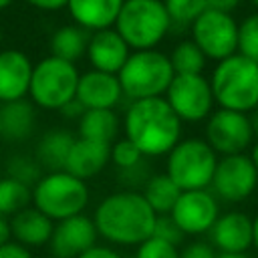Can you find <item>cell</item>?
<instances>
[{"instance_id":"obj_15","label":"cell","mask_w":258,"mask_h":258,"mask_svg":"<svg viewBox=\"0 0 258 258\" xmlns=\"http://www.w3.org/2000/svg\"><path fill=\"white\" fill-rule=\"evenodd\" d=\"M252 216L242 210H230L218 216L210 230V244L216 252L246 254L252 248Z\"/></svg>"},{"instance_id":"obj_8","label":"cell","mask_w":258,"mask_h":258,"mask_svg":"<svg viewBox=\"0 0 258 258\" xmlns=\"http://www.w3.org/2000/svg\"><path fill=\"white\" fill-rule=\"evenodd\" d=\"M34 208L50 220L77 216L89 204V187L83 179L67 171H48L32 187Z\"/></svg>"},{"instance_id":"obj_30","label":"cell","mask_w":258,"mask_h":258,"mask_svg":"<svg viewBox=\"0 0 258 258\" xmlns=\"http://www.w3.org/2000/svg\"><path fill=\"white\" fill-rule=\"evenodd\" d=\"M6 177H12L26 187H34L42 177V167L36 159L26 155H14L6 161Z\"/></svg>"},{"instance_id":"obj_51","label":"cell","mask_w":258,"mask_h":258,"mask_svg":"<svg viewBox=\"0 0 258 258\" xmlns=\"http://www.w3.org/2000/svg\"><path fill=\"white\" fill-rule=\"evenodd\" d=\"M52 258H58V256H52Z\"/></svg>"},{"instance_id":"obj_42","label":"cell","mask_w":258,"mask_h":258,"mask_svg":"<svg viewBox=\"0 0 258 258\" xmlns=\"http://www.w3.org/2000/svg\"><path fill=\"white\" fill-rule=\"evenodd\" d=\"M10 236H12V232H10V222L4 220V218H0V246L8 244V242H10Z\"/></svg>"},{"instance_id":"obj_41","label":"cell","mask_w":258,"mask_h":258,"mask_svg":"<svg viewBox=\"0 0 258 258\" xmlns=\"http://www.w3.org/2000/svg\"><path fill=\"white\" fill-rule=\"evenodd\" d=\"M87 109L77 101V99H73V101H69L62 109H60V113L64 115V117H69V119H81V115L85 113Z\"/></svg>"},{"instance_id":"obj_7","label":"cell","mask_w":258,"mask_h":258,"mask_svg":"<svg viewBox=\"0 0 258 258\" xmlns=\"http://www.w3.org/2000/svg\"><path fill=\"white\" fill-rule=\"evenodd\" d=\"M79 77L81 75L73 62L56 58L52 54L44 56L32 69L28 95L36 107L60 111L69 101L75 99Z\"/></svg>"},{"instance_id":"obj_23","label":"cell","mask_w":258,"mask_h":258,"mask_svg":"<svg viewBox=\"0 0 258 258\" xmlns=\"http://www.w3.org/2000/svg\"><path fill=\"white\" fill-rule=\"evenodd\" d=\"M75 139L77 137L69 129H50L40 137V141L36 145V157L34 159L40 163L42 169L64 171L67 157L73 149Z\"/></svg>"},{"instance_id":"obj_39","label":"cell","mask_w":258,"mask_h":258,"mask_svg":"<svg viewBox=\"0 0 258 258\" xmlns=\"http://www.w3.org/2000/svg\"><path fill=\"white\" fill-rule=\"evenodd\" d=\"M30 6L38 8V10H48V12H54V10H60L67 6L69 0H26Z\"/></svg>"},{"instance_id":"obj_20","label":"cell","mask_w":258,"mask_h":258,"mask_svg":"<svg viewBox=\"0 0 258 258\" xmlns=\"http://www.w3.org/2000/svg\"><path fill=\"white\" fill-rule=\"evenodd\" d=\"M123 2L125 0H69L67 8L81 28L97 32L115 24Z\"/></svg>"},{"instance_id":"obj_46","label":"cell","mask_w":258,"mask_h":258,"mask_svg":"<svg viewBox=\"0 0 258 258\" xmlns=\"http://www.w3.org/2000/svg\"><path fill=\"white\" fill-rule=\"evenodd\" d=\"M254 115H252V123H254V129H256V133H258V107L252 111Z\"/></svg>"},{"instance_id":"obj_47","label":"cell","mask_w":258,"mask_h":258,"mask_svg":"<svg viewBox=\"0 0 258 258\" xmlns=\"http://www.w3.org/2000/svg\"><path fill=\"white\" fill-rule=\"evenodd\" d=\"M14 0H0V10H4V8H8L10 4H12Z\"/></svg>"},{"instance_id":"obj_24","label":"cell","mask_w":258,"mask_h":258,"mask_svg":"<svg viewBox=\"0 0 258 258\" xmlns=\"http://www.w3.org/2000/svg\"><path fill=\"white\" fill-rule=\"evenodd\" d=\"M119 133V117L113 109H87L79 119V137L111 145Z\"/></svg>"},{"instance_id":"obj_5","label":"cell","mask_w":258,"mask_h":258,"mask_svg":"<svg viewBox=\"0 0 258 258\" xmlns=\"http://www.w3.org/2000/svg\"><path fill=\"white\" fill-rule=\"evenodd\" d=\"M169 56L159 50H137L129 54L121 71L117 73L121 91L131 101L163 97L173 81Z\"/></svg>"},{"instance_id":"obj_26","label":"cell","mask_w":258,"mask_h":258,"mask_svg":"<svg viewBox=\"0 0 258 258\" xmlns=\"http://www.w3.org/2000/svg\"><path fill=\"white\" fill-rule=\"evenodd\" d=\"M141 194H143L145 202L151 206V210L157 216H161V214H169L173 210L181 189L169 179L167 173H155V175H149Z\"/></svg>"},{"instance_id":"obj_48","label":"cell","mask_w":258,"mask_h":258,"mask_svg":"<svg viewBox=\"0 0 258 258\" xmlns=\"http://www.w3.org/2000/svg\"><path fill=\"white\" fill-rule=\"evenodd\" d=\"M250 4H252V6H254V10L258 12V0H250Z\"/></svg>"},{"instance_id":"obj_21","label":"cell","mask_w":258,"mask_h":258,"mask_svg":"<svg viewBox=\"0 0 258 258\" xmlns=\"http://www.w3.org/2000/svg\"><path fill=\"white\" fill-rule=\"evenodd\" d=\"M54 224L36 208H24L10 218V232L22 246H42L50 242Z\"/></svg>"},{"instance_id":"obj_36","label":"cell","mask_w":258,"mask_h":258,"mask_svg":"<svg viewBox=\"0 0 258 258\" xmlns=\"http://www.w3.org/2000/svg\"><path fill=\"white\" fill-rule=\"evenodd\" d=\"M218 252L210 242L204 240H196L183 246V250L179 252V258H216Z\"/></svg>"},{"instance_id":"obj_4","label":"cell","mask_w":258,"mask_h":258,"mask_svg":"<svg viewBox=\"0 0 258 258\" xmlns=\"http://www.w3.org/2000/svg\"><path fill=\"white\" fill-rule=\"evenodd\" d=\"M115 30L129 48L151 50L171 30L163 0H125L115 20Z\"/></svg>"},{"instance_id":"obj_34","label":"cell","mask_w":258,"mask_h":258,"mask_svg":"<svg viewBox=\"0 0 258 258\" xmlns=\"http://www.w3.org/2000/svg\"><path fill=\"white\" fill-rule=\"evenodd\" d=\"M153 236L159 238V240H165V242H169V244H173V246H177V244L183 242V236H185V234L177 228V224L171 220L169 214H161V216L155 218Z\"/></svg>"},{"instance_id":"obj_12","label":"cell","mask_w":258,"mask_h":258,"mask_svg":"<svg viewBox=\"0 0 258 258\" xmlns=\"http://www.w3.org/2000/svg\"><path fill=\"white\" fill-rule=\"evenodd\" d=\"M210 187L220 202L242 204L258 187V169L248 153L224 155L218 159Z\"/></svg>"},{"instance_id":"obj_18","label":"cell","mask_w":258,"mask_h":258,"mask_svg":"<svg viewBox=\"0 0 258 258\" xmlns=\"http://www.w3.org/2000/svg\"><path fill=\"white\" fill-rule=\"evenodd\" d=\"M87 56L95 71L117 75L129 58V46L115 28L97 30L87 44Z\"/></svg>"},{"instance_id":"obj_1","label":"cell","mask_w":258,"mask_h":258,"mask_svg":"<svg viewBox=\"0 0 258 258\" xmlns=\"http://www.w3.org/2000/svg\"><path fill=\"white\" fill-rule=\"evenodd\" d=\"M157 214L145 202L141 191L123 189L101 200L95 210L97 232L113 244L133 246L153 236Z\"/></svg>"},{"instance_id":"obj_3","label":"cell","mask_w":258,"mask_h":258,"mask_svg":"<svg viewBox=\"0 0 258 258\" xmlns=\"http://www.w3.org/2000/svg\"><path fill=\"white\" fill-rule=\"evenodd\" d=\"M210 87L220 109L252 113L258 107V62L236 52L216 62Z\"/></svg>"},{"instance_id":"obj_31","label":"cell","mask_w":258,"mask_h":258,"mask_svg":"<svg viewBox=\"0 0 258 258\" xmlns=\"http://www.w3.org/2000/svg\"><path fill=\"white\" fill-rule=\"evenodd\" d=\"M238 54L258 62V12L246 14L238 22Z\"/></svg>"},{"instance_id":"obj_16","label":"cell","mask_w":258,"mask_h":258,"mask_svg":"<svg viewBox=\"0 0 258 258\" xmlns=\"http://www.w3.org/2000/svg\"><path fill=\"white\" fill-rule=\"evenodd\" d=\"M123 97L117 75L103 71H87L79 77L75 99L85 109H113Z\"/></svg>"},{"instance_id":"obj_9","label":"cell","mask_w":258,"mask_h":258,"mask_svg":"<svg viewBox=\"0 0 258 258\" xmlns=\"http://www.w3.org/2000/svg\"><path fill=\"white\" fill-rule=\"evenodd\" d=\"M204 135L208 145L220 157H224V155L246 153L256 139V129L248 113H238L218 107L206 119Z\"/></svg>"},{"instance_id":"obj_28","label":"cell","mask_w":258,"mask_h":258,"mask_svg":"<svg viewBox=\"0 0 258 258\" xmlns=\"http://www.w3.org/2000/svg\"><path fill=\"white\" fill-rule=\"evenodd\" d=\"M30 200H32L30 187H26L24 183H20L12 177L0 179V218L18 214L20 210L28 208Z\"/></svg>"},{"instance_id":"obj_14","label":"cell","mask_w":258,"mask_h":258,"mask_svg":"<svg viewBox=\"0 0 258 258\" xmlns=\"http://www.w3.org/2000/svg\"><path fill=\"white\" fill-rule=\"evenodd\" d=\"M95 222L83 214L60 220L50 236V248L58 258H79L97 242Z\"/></svg>"},{"instance_id":"obj_27","label":"cell","mask_w":258,"mask_h":258,"mask_svg":"<svg viewBox=\"0 0 258 258\" xmlns=\"http://www.w3.org/2000/svg\"><path fill=\"white\" fill-rule=\"evenodd\" d=\"M169 62L175 75H202L208 58L191 38H185L173 46Z\"/></svg>"},{"instance_id":"obj_22","label":"cell","mask_w":258,"mask_h":258,"mask_svg":"<svg viewBox=\"0 0 258 258\" xmlns=\"http://www.w3.org/2000/svg\"><path fill=\"white\" fill-rule=\"evenodd\" d=\"M0 123H2V137L6 141H26L36 123V109L34 103L28 99H16L10 103H2L0 107Z\"/></svg>"},{"instance_id":"obj_50","label":"cell","mask_w":258,"mask_h":258,"mask_svg":"<svg viewBox=\"0 0 258 258\" xmlns=\"http://www.w3.org/2000/svg\"><path fill=\"white\" fill-rule=\"evenodd\" d=\"M0 42H2V30H0Z\"/></svg>"},{"instance_id":"obj_49","label":"cell","mask_w":258,"mask_h":258,"mask_svg":"<svg viewBox=\"0 0 258 258\" xmlns=\"http://www.w3.org/2000/svg\"><path fill=\"white\" fill-rule=\"evenodd\" d=\"M0 137H2V123H0Z\"/></svg>"},{"instance_id":"obj_19","label":"cell","mask_w":258,"mask_h":258,"mask_svg":"<svg viewBox=\"0 0 258 258\" xmlns=\"http://www.w3.org/2000/svg\"><path fill=\"white\" fill-rule=\"evenodd\" d=\"M111 159V145L107 143H97L91 139H75L73 149L67 157L64 171L79 177V179H89L105 169V165Z\"/></svg>"},{"instance_id":"obj_32","label":"cell","mask_w":258,"mask_h":258,"mask_svg":"<svg viewBox=\"0 0 258 258\" xmlns=\"http://www.w3.org/2000/svg\"><path fill=\"white\" fill-rule=\"evenodd\" d=\"M111 159L119 169H127V167L137 165L143 159V153L137 149V145L131 139L123 137L111 145Z\"/></svg>"},{"instance_id":"obj_33","label":"cell","mask_w":258,"mask_h":258,"mask_svg":"<svg viewBox=\"0 0 258 258\" xmlns=\"http://www.w3.org/2000/svg\"><path fill=\"white\" fill-rule=\"evenodd\" d=\"M135 258H179V252H177V246L151 236L149 240L139 244Z\"/></svg>"},{"instance_id":"obj_2","label":"cell","mask_w":258,"mask_h":258,"mask_svg":"<svg viewBox=\"0 0 258 258\" xmlns=\"http://www.w3.org/2000/svg\"><path fill=\"white\" fill-rule=\"evenodd\" d=\"M125 137L137 145L143 157L165 155L181 139V121L165 97L131 101L125 113Z\"/></svg>"},{"instance_id":"obj_44","label":"cell","mask_w":258,"mask_h":258,"mask_svg":"<svg viewBox=\"0 0 258 258\" xmlns=\"http://www.w3.org/2000/svg\"><path fill=\"white\" fill-rule=\"evenodd\" d=\"M248 157L252 159V163H254V167L258 169V137L254 139V143H252V147H250V153H248Z\"/></svg>"},{"instance_id":"obj_38","label":"cell","mask_w":258,"mask_h":258,"mask_svg":"<svg viewBox=\"0 0 258 258\" xmlns=\"http://www.w3.org/2000/svg\"><path fill=\"white\" fill-rule=\"evenodd\" d=\"M79 258H121L115 250H111V248H107V246H93V248H89L87 252H83Z\"/></svg>"},{"instance_id":"obj_45","label":"cell","mask_w":258,"mask_h":258,"mask_svg":"<svg viewBox=\"0 0 258 258\" xmlns=\"http://www.w3.org/2000/svg\"><path fill=\"white\" fill-rule=\"evenodd\" d=\"M216 258H250L248 254H228V252H218Z\"/></svg>"},{"instance_id":"obj_13","label":"cell","mask_w":258,"mask_h":258,"mask_svg":"<svg viewBox=\"0 0 258 258\" xmlns=\"http://www.w3.org/2000/svg\"><path fill=\"white\" fill-rule=\"evenodd\" d=\"M169 216L185 236H200L210 232L218 220L220 202L210 189L181 191Z\"/></svg>"},{"instance_id":"obj_29","label":"cell","mask_w":258,"mask_h":258,"mask_svg":"<svg viewBox=\"0 0 258 258\" xmlns=\"http://www.w3.org/2000/svg\"><path fill=\"white\" fill-rule=\"evenodd\" d=\"M171 30L191 28V24L208 10V0H163Z\"/></svg>"},{"instance_id":"obj_40","label":"cell","mask_w":258,"mask_h":258,"mask_svg":"<svg viewBox=\"0 0 258 258\" xmlns=\"http://www.w3.org/2000/svg\"><path fill=\"white\" fill-rule=\"evenodd\" d=\"M244 0H208V8H214V10H222V12H234Z\"/></svg>"},{"instance_id":"obj_10","label":"cell","mask_w":258,"mask_h":258,"mask_svg":"<svg viewBox=\"0 0 258 258\" xmlns=\"http://www.w3.org/2000/svg\"><path fill=\"white\" fill-rule=\"evenodd\" d=\"M191 40L210 60H224L238 52V22L230 12L208 8L189 28Z\"/></svg>"},{"instance_id":"obj_35","label":"cell","mask_w":258,"mask_h":258,"mask_svg":"<svg viewBox=\"0 0 258 258\" xmlns=\"http://www.w3.org/2000/svg\"><path fill=\"white\" fill-rule=\"evenodd\" d=\"M119 179L123 185H145V181L149 179L147 175V167L143 163V159L133 165V167H127V169H119Z\"/></svg>"},{"instance_id":"obj_17","label":"cell","mask_w":258,"mask_h":258,"mask_svg":"<svg viewBox=\"0 0 258 258\" xmlns=\"http://www.w3.org/2000/svg\"><path fill=\"white\" fill-rule=\"evenodd\" d=\"M32 62L30 58L16 48L0 50V101L10 103L16 99H24L30 89L32 79Z\"/></svg>"},{"instance_id":"obj_11","label":"cell","mask_w":258,"mask_h":258,"mask_svg":"<svg viewBox=\"0 0 258 258\" xmlns=\"http://www.w3.org/2000/svg\"><path fill=\"white\" fill-rule=\"evenodd\" d=\"M165 101L183 123L206 121L214 111V93L204 75H175L165 91Z\"/></svg>"},{"instance_id":"obj_43","label":"cell","mask_w":258,"mask_h":258,"mask_svg":"<svg viewBox=\"0 0 258 258\" xmlns=\"http://www.w3.org/2000/svg\"><path fill=\"white\" fill-rule=\"evenodd\" d=\"M252 248L258 252V214L252 216Z\"/></svg>"},{"instance_id":"obj_25","label":"cell","mask_w":258,"mask_h":258,"mask_svg":"<svg viewBox=\"0 0 258 258\" xmlns=\"http://www.w3.org/2000/svg\"><path fill=\"white\" fill-rule=\"evenodd\" d=\"M89 38H91L89 30H85L81 26H75V24L60 26L50 36V54L75 64L87 52Z\"/></svg>"},{"instance_id":"obj_37","label":"cell","mask_w":258,"mask_h":258,"mask_svg":"<svg viewBox=\"0 0 258 258\" xmlns=\"http://www.w3.org/2000/svg\"><path fill=\"white\" fill-rule=\"evenodd\" d=\"M0 258H32L30 250L18 242H8L0 246Z\"/></svg>"},{"instance_id":"obj_6","label":"cell","mask_w":258,"mask_h":258,"mask_svg":"<svg viewBox=\"0 0 258 258\" xmlns=\"http://www.w3.org/2000/svg\"><path fill=\"white\" fill-rule=\"evenodd\" d=\"M218 153L202 137H185L167 153L165 173L181 189H208L218 165Z\"/></svg>"}]
</instances>
